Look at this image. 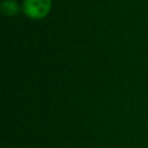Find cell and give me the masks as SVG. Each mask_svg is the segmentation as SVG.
I'll list each match as a JSON object with an SVG mask.
<instances>
[{"label": "cell", "instance_id": "6da1fadb", "mask_svg": "<svg viewBox=\"0 0 148 148\" xmlns=\"http://www.w3.org/2000/svg\"><path fill=\"white\" fill-rule=\"evenodd\" d=\"M52 0H24V14L32 20H42L50 13Z\"/></svg>", "mask_w": 148, "mask_h": 148}, {"label": "cell", "instance_id": "7a4b0ae2", "mask_svg": "<svg viewBox=\"0 0 148 148\" xmlns=\"http://www.w3.org/2000/svg\"><path fill=\"white\" fill-rule=\"evenodd\" d=\"M20 7L15 0H3L1 3V12L7 16H14L18 13Z\"/></svg>", "mask_w": 148, "mask_h": 148}]
</instances>
